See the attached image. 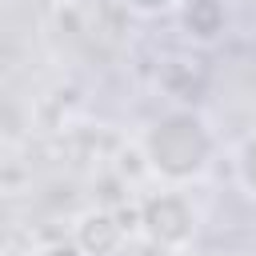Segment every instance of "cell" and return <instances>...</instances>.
Segmentation results:
<instances>
[{"label":"cell","instance_id":"6da1fadb","mask_svg":"<svg viewBox=\"0 0 256 256\" xmlns=\"http://www.w3.org/2000/svg\"><path fill=\"white\" fill-rule=\"evenodd\" d=\"M136 148L148 164V180L188 188L212 172L220 156V132L196 104H172L140 128Z\"/></svg>","mask_w":256,"mask_h":256},{"label":"cell","instance_id":"7a4b0ae2","mask_svg":"<svg viewBox=\"0 0 256 256\" xmlns=\"http://www.w3.org/2000/svg\"><path fill=\"white\" fill-rule=\"evenodd\" d=\"M136 236L148 240L156 252H188L196 244V232H200V208L196 200L184 192V188H172V184H156V192H144L136 196Z\"/></svg>","mask_w":256,"mask_h":256},{"label":"cell","instance_id":"3957f363","mask_svg":"<svg viewBox=\"0 0 256 256\" xmlns=\"http://www.w3.org/2000/svg\"><path fill=\"white\" fill-rule=\"evenodd\" d=\"M128 228L120 220L116 208H104V204H92L84 208L76 220H72V232L68 240L84 252V256H120V248L128 244Z\"/></svg>","mask_w":256,"mask_h":256},{"label":"cell","instance_id":"277c9868","mask_svg":"<svg viewBox=\"0 0 256 256\" xmlns=\"http://www.w3.org/2000/svg\"><path fill=\"white\" fill-rule=\"evenodd\" d=\"M156 84L160 92L172 100V104H196V96L208 88V68L200 56H164L160 68H156Z\"/></svg>","mask_w":256,"mask_h":256},{"label":"cell","instance_id":"5b68a950","mask_svg":"<svg viewBox=\"0 0 256 256\" xmlns=\"http://www.w3.org/2000/svg\"><path fill=\"white\" fill-rule=\"evenodd\" d=\"M180 24L188 32V40L196 44H212L224 36V24H228V8L224 0H184L180 8Z\"/></svg>","mask_w":256,"mask_h":256},{"label":"cell","instance_id":"8992f818","mask_svg":"<svg viewBox=\"0 0 256 256\" xmlns=\"http://www.w3.org/2000/svg\"><path fill=\"white\" fill-rule=\"evenodd\" d=\"M232 180H236L240 196L256 204V128L244 132L232 148Z\"/></svg>","mask_w":256,"mask_h":256},{"label":"cell","instance_id":"52a82bcc","mask_svg":"<svg viewBox=\"0 0 256 256\" xmlns=\"http://www.w3.org/2000/svg\"><path fill=\"white\" fill-rule=\"evenodd\" d=\"M128 16H136V20H156V16H168V12H176L184 0H116Z\"/></svg>","mask_w":256,"mask_h":256},{"label":"cell","instance_id":"ba28073f","mask_svg":"<svg viewBox=\"0 0 256 256\" xmlns=\"http://www.w3.org/2000/svg\"><path fill=\"white\" fill-rule=\"evenodd\" d=\"M28 256H84L68 236H60V240H48V244H36Z\"/></svg>","mask_w":256,"mask_h":256},{"label":"cell","instance_id":"9c48e42d","mask_svg":"<svg viewBox=\"0 0 256 256\" xmlns=\"http://www.w3.org/2000/svg\"><path fill=\"white\" fill-rule=\"evenodd\" d=\"M4 4H8V0H0V8H4Z\"/></svg>","mask_w":256,"mask_h":256}]
</instances>
